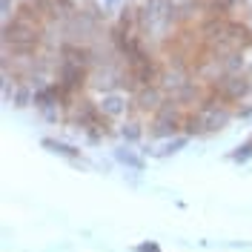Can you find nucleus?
Here are the masks:
<instances>
[{
    "label": "nucleus",
    "instance_id": "f257e3e1",
    "mask_svg": "<svg viewBox=\"0 0 252 252\" xmlns=\"http://www.w3.org/2000/svg\"><path fill=\"white\" fill-rule=\"evenodd\" d=\"M184 118H187V109L181 103H175L172 97H166L160 106H158L152 115H149V126H146V135L149 141H166V138H175L184 132Z\"/></svg>",
    "mask_w": 252,
    "mask_h": 252
},
{
    "label": "nucleus",
    "instance_id": "f03ea898",
    "mask_svg": "<svg viewBox=\"0 0 252 252\" xmlns=\"http://www.w3.org/2000/svg\"><path fill=\"white\" fill-rule=\"evenodd\" d=\"M89 75L92 69L80 66V63L69 61V58H58V66H55V83L63 89L66 97H80L83 89H89Z\"/></svg>",
    "mask_w": 252,
    "mask_h": 252
},
{
    "label": "nucleus",
    "instance_id": "7ed1b4c3",
    "mask_svg": "<svg viewBox=\"0 0 252 252\" xmlns=\"http://www.w3.org/2000/svg\"><path fill=\"white\" fill-rule=\"evenodd\" d=\"M209 92H215L229 106H238V103H247L252 97V78L247 72L241 75H220L209 83Z\"/></svg>",
    "mask_w": 252,
    "mask_h": 252
},
{
    "label": "nucleus",
    "instance_id": "20e7f679",
    "mask_svg": "<svg viewBox=\"0 0 252 252\" xmlns=\"http://www.w3.org/2000/svg\"><path fill=\"white\" fill-rule=\"evenodd\" d=\"M97 106L100 112L109 118L112 124H121L124 118L132 115V94L124 92V89H115V92H103L97 97Z\"/></svg>",
    "mask_w": 252,
    "mask_h": 252
},
{
    "label": "nucleus",
    "instance_id": "39448f33",
    "mask_svg": "<svg viewBox=\"0 0 252 252\" xmlns=\"http://www.w3.org/2000/svg\"><path fill=\"white\" fill-rule=\"evenodd\" d=\"M166 100V92L160 89V83H152V86H141L138 92L132 94V115H152V112Z\"/></svg>",
    "mask_w": 252,
    "mask_h": 252
},
{
    "label": "nucleus",
    "instance_id": "423d86ee",
    "mask_svg": "<svg viewBox=\"0 0 252 252\" xmlns=\"http://www.w3.org/2000/svg\"><path fill=\"white\" fill-rule=\"evenodd\" d=\"M189 135H175V138H166V141H160V143H155V141H149V143H143L141 146V152L146 158H172V155H178L181 149H187L189 146Z\"/></svg>",
    "mask_w": 252,
    "mask_h": 252
},
{
    "label": "nucleus",
    "instance_id": "0eeeda50",
    "mask_svg": "<svg viewBox=\"0 0 252 252\" xmlns=\"http://www.w3.org/2000/svg\"><path fill=\"white\" fill-rule=\"evenodd\" d=\"M206 89H209V86H206L204 80H192V78H189L187 83L181 86V89H175V92H172V94H166V97H172L175 103H181V106L189 112V109H195V106L204 100Z\"/></svg>",
    "mask_w": 252,
    "mask_h": 252
},
{
    "label": "nucleus",
    "instance_id": "6e6552de",
    "mask_svg": "<svg viewBox=\"0 0 252 252\" xmlns=\"http://www.w3.org/2000/svg\"><path fill=\"white\" fill-rule=\"evenodd\" d=\"M112 160L121 163V166L129 169V172H143V169H146V155H143L141 149H135L132 143L115 146V149H112Z\"/></svg>",
    "mask_w": 252,
    "mask_h": 252
},
{
    "label": "nucleus",
    "instance_id": "1a4fd4ad",
    "mask_svg": "<svg viewBox=\"0 0 252 252\" xmlns=\"http://www.w3.org/2000/svg\"><path fill=\"white\" fill-rule=\"evenodd\" d=\"M118 138L124 143H132V146H141L143 138H146V124H143L138 115H129L118 124Z\"/></svg>",
    "mask_w": 252,
    "mask_h": 252
},
{
    "label": "nucleus",
    "instance_id": "9d476101",
    "mask_svg": "<svg viewBox=\"0 0 252 252\" xmlns=\"http://www.w3.org/2000/svg\"><path fill=\"white\" fill-rule=\"evenodd\" d=\"M220 63V75H241V72H247V52L244 49H229V52H223V55H215Z\"/></svg>",
    "mask_w": 252,
    "mask_h": 252
},
{
    "label": "nucleus",
    "instance_id": "9b49d317",
    "mask_svg": "<svg viewBox=\"0 0 252 252\" xmlns=\"http://www.w3.org/2000/svg\"><path fill=\"white\" fill-rule=\"evenodd\" d=\"M40 146H43L46 152H52V155L66 158L69 163H75V160H83V149H80V146H75V143L61 141V138H43V141H40Z\"/></svg>",
    "mask_w": 252,
    "mask_h": 252
},
{
    "label": "nucleus",
    "instance_id": "f8f14e48",
    "mask_svg": "<svg viewBox=\"0 0 252 252\" xmlns=\"http://www.w3.org/2000/svg\"><path fill=\"white\" fill-rule=\"evenodd\" d=\"M229 160H232V163H238V166L250 163V160H252V138H247L244 143H238L235 149L229 152Z\"/></svg>",
    "mask_w": 252,
    "mask_h": 252
},
{
    "label": "nucleus",
    "instance_id": "ddd939ff",
    "mask_svg": "<svg viewBox=\"0 0 252 252\" xmlns=\"http://www.w3.org/2000/svg\"><path fill=\"white\" fill-rule=\"evenodd\" d=\"M184 135H189V138H201L204 135V126H201V118H198L195 109H189L187 118H184Z\"/></svg>",
    "mask_w": 252,
    "mask_h": 252
},
{
    "label": "nucleus",
    "instance_id": "4468645a",
    "mask_svg": "<svg viewBox=\"0 0 252 252\" xmlns=\"http://www.w3.org/2000/svg\"><path fill=\"white\" fill-rule=\"evenodd\" d=\"M80 138H83V143H86V146H100V143L106 141L109 135H106L103 129H86V132H80Z\"/></svg>",
    "mask_w": 252,
    "mask_h": 252
},
{
    "label": "nucleus",
    "instance_id": "2eb2a0df",
    "mask_svg": "<svg viewBox=\"0 0 252 252\" xmlns=\"http://www.w3.org/2000/svg\"><path fill=\"white\" fill-rule=\"evenodd\" d=\"M17 3L20 0H0V23H9L17 12Z\"/></svg>",
    "mask_w": 252,
    "mask_h": 252
},
{
    "label": "nucleus",
    "instance_id": "dca6fc26",
    "mask_svg": "<svg viewBox=\"0 0 252 252\" xmlns=\"http://www.w3.org/2000/svg\"><path fill=\"white\" fill-rule=\"evenodd\" d=\"M135 252H163V250H160L158 241H141V244L135 247Z\"/></svg>",
    "mask_w": 252,
    "mask_h": 252
},
{
    "label": "nucleus",
    "instance_id": "f3484780",
    "mask_svg": "<svg viewBox=\"0 0 252 252\" xmlns=\"http://www.w3.org/2000/svg\"><path fill=\"white\" fill-rule=\"evenodd\" d=\"M223 3H226V6H229V9H232V12H238V9H241V6H244V3H247V0H223Z\"/></svg>",
    "mask_w": 252,
    "mask_h": 252
},
{
    "label": "nucleus",
    "instance_id": "a211bd4d",
    "mask_svg": "<svg viewBox=\"0 0 252 252\" xmlns=\"http://www.w3.org/2000/svg\"><path fill=\"white\" fill-rule=\"evenodd\" d=\"M247 75L252 78V58H250V63H247Z\"/></svg>",
    "mask_w": 252,
    "mask_h": 252
},
{
    "label": "nucleus",
    "instance_id": "6ab92c4d",
    "mask_svg": "<svg viewBox=\"0 0 252 252\" xmlns=\"http://www.w3.org/2000/svg\"><path fill=\"white\" fill-rule=\"evenodd\" d=\"M178 3H184V0H178Z\"/></svg>",
    "mask_w": 252,
    "mask_h": 252
},
{
    "label": "nucleus",
    "instance_id": "aec40b11",
    "mask_svg": "<svg viewBox=\"0 0 252 252\" xmlns=\"http://www.w3.org/2000/svg\"><path fill=\"white\" fill-rule=\"evenodd\" d=\"M80 3H83V0H80Z\"/></svg>",
    "mask_w": 252,
    "mask_h": 252
},
{
    "label": "nucleus",
    "instance_id": "412c9836",
    "mask_svg": "<svg viewBox=\"0 0 252 252\" xmlns=\"http://www.w3.org/2000/svg\"><path fill=\"white\" fill-rule=\"evenodd\" d=\"M126 3H129V0H126Z\"/></svg>",
    "mask_w": 252,
    "mask_h": 252
},
{
    "label": "nucleus",
    "instance_id": "4be33fe9",
    "mask_svg": "<svg viewBox=\"0 0 252 252\" xmlns=\"http://www.w3.org/2000/svg\"><path fill=\"white\" fill-rule=\"evenodd\" d=\"M250 100H252V97H250Z\"/></svg>",
    "mask_w": 252,
    "mask_h": 252
},
{
    "label": "nucleus",
    "instance_id": "5701e85b",
    "mask_svg": "<svg viewBox=\"0 0 252 252\" xmlns=\"http://www.w3.org/2000/svg\"><path fill=\"white\" fill-rule=\"evenodd\" d=\"M250 138H252V135H250Z\"/></svg>",
    "mask_w": 252,
    "mask_h": 252
}]
</instances>
